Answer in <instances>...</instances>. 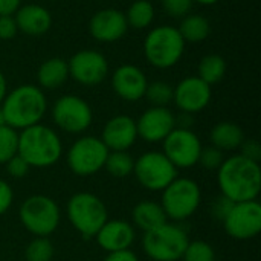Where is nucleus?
<instances>
[{
  "mask_svg": "<svg viewBox=\"0 0 261 261\" xmlns=\"http://www.w3.org/2000/svg\"><path fill=\"white\" fill-rule=\"evenodd\" d=\"M174 87L165 81H154L147 86L145 98L151 104V107H167L173 101Z\"/></svg>",
  "mask_w": 261,
  "mask_h": 261,
  "instance_id": "nucleus-29",
  "label": "nucleus"
},
{
  "mask_svg": "<svg viewBox=\"0 0 261 261\" xmlns=\"http://www.w3.org/2000/svg\"><path fill=\"white\" fill-rule=\"evenodd\" d=\"M5 124L14 130H23L40 124L46 113L47 101L43 90L32 84H23L6 93L0 104Z\"/></svg>",
  "mask_w": 261,
  "mask_h": 261,
  "instance_id": "nucleus-2",
  "label": "nucleus"
},
{
  "mask_svg": "<svg viewBox=\"0 0 261 261\" xmlns=\"http://www.w3.org/2000/svg\"><path fill=\"white\" fill-rule=\"evenodd\" d=\"M104 261H139L136 254L132 252L130 249H125V251H118V252H110Z\"/></svg>",
  "mask_w": 261,
  "mask_h": 261,
  "instance_id": "nucleus-40",
  "label": "nucleus"
},
{
  "mask_svg": "<svg viewBox=\"0 0 261 261\" xmlns=\"http://www.w3.org/2000/svg\"><path fill=\"white\" fill-rule=\"evenodd\" d=\"M54 245L46 237L34 239L24 249L26 261H50L54 257Z\"/></svg>",
  "mask_w": 261,
  "mask_h": 261,
  "instance_id": "nucleus-31",
  "label": "nucleus"
},
{
  "mask_svg": "<svg viewBox=\"0 0 261 261\" xmlns=\"http://www.w3.org/2000/svg\"><path fill=\"white\" fill-rule=\"evenodd\" d=\"M63 153L61 139L54 128L35 124L18 133V154L29 167L47 168L55 165Z\"/></svg>",
  "mask_w": 261,
  "mask_h": 261,
  "instance_id": "nucleus-3",
  "label": "nucleus"
},
{
  "mask_svg": "<svg viewBox=\"0 0 261 261\" xmlns=\"http://www.w3.org/2000/svg\"><path fill=\"white\" fill-rule=\"evenodd\" d=\"M184 261H216V252L214 248L202 240L190 242L184 255Z\"/></svg>",
  "mask_w": 261,
  "mask_h": 261,
  "instance_id": "nucleus-32",
  "label": "nucleus"
},
{
  "mask_svg": "<svg viewBox=\"0 0 261 261\" xmlns=\"http://www.w3.org/2000/svg\"><path fill=\"white\" fill-rule=\"evenodd\" d=\"M245 139V133L240 125L234 122H219L213 127L210 133V141L213 147L219 148L220 151H232L237 150Z\"/></svg>",
  "mask_w": 261,
  "mask_h": 261,
  "instance_id": "nucleus-23",
  "label": "nucleus"
},
{
  "mask_svg": "<svg viewBox=\"0 0 261 261\" xmlns=\"http://www.w3.org/2000/svg\"><path fill=\"white\" fill-rule=\"evenodd\" d=\"M234 206V202L229 200L225 196H219L213 203H211V214L217 219V220H225V217L228 216V213L231 211V208Z\"/></svg>",
  "mask_w": 261,
  "mask_h": 261,
  "instance_id": "nucleus-36",
  "label": "nucleus"
},
{
  "mask_svg": "<svg viewBox=\"0 0 261 261\" xmlns=\"http://www.w3.org/2000/svg\"><path fill=\"white\" fill-rule=\"evenodd\" d=\"M176 128V116L167 107H150L136 121L138 136L145 142H161Z\"/></svg>",
  "mask_w": 261,
  "mask_h": 261,
  "instance_id": "nucleus-15",
  "label": "nucleus"
},
{
  "mask_svg": "<svg viewBox=\"0 0 261 261\" xmlns=\"http://www.w3.org/2000/svg\"><path fill=\"white\" fill-rule=\"evenodd\" d=\"M173 101L184 113H197L203 110L211 101V86L199 76H188L182 80L173 95Z\"/></svg>",
  "mask_w": 261,
  "mask_h": 261,
  "instance_id": "nucleus-16",
  "label": "nucleus"
},
{
  "mask_svg": "<svg viewBox=\"0 0 261 261\" xmlns=\"http://www.w3.org/2000/svg\"><path fill=\"white\" fill-rule=\"evenodd\" d=\"M185 40L174 26H158L144 40V55L158 69L174 66L184 55Z\"/></svg>",
  "mask_w": 261,
  "mask_h": 261,
  "instance_id": "nucleus-4",
  "label": "nucleus"
},
{
  "mask_svg": "<svg viewBox=\"0 0 261 261\" xmlns=\"http://www.w3.org/2000/svg\"><path fill=\"white\" fill-rule=\"evenodd\" d=\"M179 34L182 38L190 43H199L203 41L210 32H211V24L206 17L193 14V15H185L180 21V26L177 28Z\"/></svg>",
  "mask_w": 261,
  "mask_h": 261,
  "instance_id": "nucleus-25",
  "label": "nucleus"
},
{
  "mask_svg": "<svg viewBox=\"0 0 261 261\" xmlns=\"http://www.w3.org/2000/svg\"><path fill=\"white\" fill-rule=\"evenodd\" d=\"M223 161H225L223 151H220L219 148H216V147L211 145V147L202 148L197 164H200L203 168L213 171V170H219L220 165L223 164Z\"/></svg>",
  "mask_w": 261,
  "mask_h": 261,
  "instance_id": "nucleus-33",
  "label": "nucleus"
},
{
  "mask_svg": "<svg viewBox=\"0 0 261 261\" xmlns=\"http://www.w3.org/2000/svg\"><path fill=\"white\" fill-rule=\"evenodd\" d=\"M148 81L145 73L133 64L119 66L112 76V87L115 93L125 101H139L144 98Z\"/></svg>",
  "mask_w": 261,
  "mask_h": 261,
  "instance_id": "nucleus-19",
  "label": "nucleus"
},
{
  "mask_svg": "<svg viewBox=\"0 0 261 261\" xmlns=\"http://www.w3.org/2000/svg\"><path fill=\"white\" fill-rule=\"evenodd\" d=\"M133 223L136 228L142 229L144 232H148L151 229H156L167 223V216L161 206V203L151 202V200H142L139 202L132 213Z\"/></svg>",
  "mask_w": 261,
  "mask_h": 261,
  "instance_id": "nucleus-22",
  "label": "nucleus"
},
{
  "mask_svg": "<svg viewBox=\"0 0 261 261\" xmlns=\"http://www.w3.org/2000/svg\"><path fill=\"white\" fill-rule=\"evenodd\" d=\"M17 23L14 15H0V40H11L17 34Z\"/></svg>",
  "mask_w": 261,
  "mask_h": 261,
  "instance_id": "nucleus-38",
  "label": "nucleus"
},
{
  "mask_svg": "<svg viewBox=\"0 0 261 261\" xmlns=\"http://www.w3.org/2000/svg\"><path fill=\"white\" fill-rule=\"evenodd\" d=\"M217 184L222 196L234 203L257 200L261 191L260 164L242 154L231 156L217 170Z\"/></svg>",
  "mask_w": 261,
  "mask_h": 261,
  "instance_id": "nucleus-1",
  "label": "nucleus"
},
{
  "mask_svg": "<svg viewBox=\"0 0 261 261\" xmlns=\"http://www.w3.org/2000/svg\"><path fill=\"white\" fill-rule=\"evenodd\" d=\"M29 165L28 162L17 153L14 158H11L8 162H6V170H8V174L14 179H21L28 174L29 171Z\"/></svg>",
  "mask_w": 261,
  "mask_h": 261,
  "instance_id": "nucleus-35",
  "label": "nucleus"
},
{
  "mask_svg": "<svg viewBox=\"0 0 261 261\" xmlns=\"http://www.w3.org/2000/svg\"><path fill=\"white\" fill-rule=\"evenodd\" d=\"M96 243L107 254L130 249L135 242V228L125 220H107L95 236Z\"/></svg>",
  "mask_w": 261,
  "mask_h": 261,
  "instance_id": "nucleus-20",
  "label": "nucleus"
},
{
  "mask_svg": "<svg viewBox=\"0 0 261 261\" xmlns=\"http://www.w3.org/2000/svg\"><path fill=\"white\" fill-rule=\"evenodd\" d=\"M135 159L127 151H109L104 168L116 179H124L133 173Z\"/></svg>",
  "mask_w": 261,
  "mask_h": 261,
  "instance_id": "nucleus-28",
  "label": "nucleus"
},
{
  "mask_svg": "<svg viewBox=\"0 0 261 261\" xmlns=\"http://www.w3.org/2000/svg\"><path fill=\"white\" fill-rule=\"evenodd\" d=\"M154 18V8L150 0H136L130 5L125 20L127 24L135 29H144L151 24Z\"/></svg>",
  "mask_w": 261,
  "mask_h": 261,
  "instance_id": "nucleus-27",
  "label": "nucleus"
},
{
  "mask_svg": "<svg viewBox=\"0 0 261 261\" xmlns=\"http://www.w3.org/2000/svg\"><path fill=\"white\" fill-rule=\"evenodd\" d=\"M17 29L26 35L38 37L49 31L52 24L50 12L41 5H24L20 6L14 14Z\"/></svg>",
  "mask_w": 261,
  "mask_h": 261,
  "instance_id": "nucleus-21",
  "label": "nucleus"
},
{
  "mask_svg": "<svg viewBox=\"0 0 261 261\" xmlns=\"http://www.w3.org/2000/svg\"><path fill=\"white\" fill-rule=\"evenodd\" d=\"M162 6L171 17H185L193 6V0H162Z\"/></svg>",
  "mask_w": 261,
  "mask_h": 261,
  "instance_id": "nucleus-34",
  "label": "nucleus"
},
{
  "mask_svg": "<svg viewBox=\"0 0 261 261\" xmlns=\"http://www.w3.org/2000/svg\"><path fill=\"white\" fill-rule=\"evenodd\" d=\"M194 119H193V115L191 113H180L179 118H176V127L177 128H190L193 125ZM191 130V128H190Z\"/></svg>",
  "mask_w": 261,
  "mask_h": 261,
  "instance_id": "nucleus-42",
  "label": "nucleus"
},
{
  "mask_svg": "<svg viewBox=\"0 0 261 261\" xmlns=\"http://www.w3.org/2000/svg\"><path fill=\"white\" fill-rule=\"evenodd\" d=\"M109 150L96 136H83L67 151V165L76 176H92L104 168Z\"/></svg>",
  "mask_w": 261,
  "mask_h": 261,
  "instance_id": "nucleus-10",
  "label": "nucleus"
},
{
  "mask_svg": "<svg viewBox=\"0 0 261 261\" xmlns=\"http://www.w3.org/2000/svg\"><path fill=\"white\" fill-rule=\"evenodd\" d=\"M67 78H69L67 61L60 57L46 60L37 70V81L44 89H57L63 86Z\"/></svg>",
  "mask_w": 261,
  "mask_h": 261,
  "instance_id": "nucleus-24",
  "label": "nucleus"
},
{
  "mask_svg": "<svg viewBox=\"0 0 261 261\" xmlns=\"http://www.w3.org/2000/svg\"><path fill=\"white\" fill-rule=\"evenodd\" d=\"M138 139L136 121L127 115H116L107 121L101 141L109 151H127Z\"/></svg>",
  "mask_w": 261,
  "mask_h": 261,
  "instance_id": "nucleus-18",
  "label": "nucleus"
},
{
  "mask_svg": "<svg viewBox=\"0 0 261 261\" xmlns=\"http://www.w3.org/2000/svg\"><path fill=\"white\" fill-rule=\"evenodd\" d=\"M187 231L174 223H164L162 226L144 234V252L154 261H177L182 258L188 246Z\"/></svg>",
  "mask_w": 261,
  "mask_h": 261,
  "instance_id": "nucleus-6",
  "label": "nucleus"
},
{
  "mask_svg": "<svg viewBox=\"0 0 261 261\" xmlns=\"http://www.w3.org/2000/svg\"><path fill=\"white\" fill-rule=\"evenodd\" d=\"M14 193L8 182L0 179V216H3L12 205Z\"/></svg>",
  "mask_w": 261,
  "mask_h": 261,
  "instance_id": "nucleus-39",
  "label": "nucleus"
},
{
  "mask_svg": "<svg viewBox=\"0 0 261 261\" xmlns=\"http://www.w3.org/2000/svg\"><path fill=\"white\" fill-rule=\"evenodd\" d=\"M52 119L63 132L76 135L90 127L93 115L90 106L83 98L76 95H64L55 101Z\"/></svg>",
  "mask_w": 261,
  "mask_h": 261,
  "instance_id": "nucleus-11",
  "label": "nucleus"
},
{
  "mask_svg": "<svg viewBox=\"0 0 261 261\" xmlns=\"http://www.w3.org/2000/svg\"><path fill=\"white\" fill-rule=\"evenodd\" d=\"M125 14L115 8H107L98 11L89 23L90 35L102 43H112L122 38L127 32Z\"/></svg>",
  "mask_w": 261,
  "mask_h": 261,
  "instance_id": "nucleus-17",
  "label": "nucleus"
},
{
  "mask_svg": "<svg viewBox=\"0 0 261 261\" xmlns=\"http://www.w3.org/2000/svg\"><path fill=\"white\" fill-rule=\"evenodd\" d=\"M164 154L176 168H191L199 162L202 142L190 128H174L164 141Z\"/></svg>",
  "mask_w": 261,
  "mask_h": 261,
  "instance_id": "nucleus-12",
  "label": "nucleus"
},
{
  "mask_svg": "<svg viewBox=\"0 0 261 261\" xmlns=\"http://www.w3.org/2000/svg\"><path fill=\"white\" fill-rule=\"evenodd\" d=\"M2 125H6V124H5V118H3V113H2V109H0V127Z\"/></svg>",
  "mask_w": 261,
  "mask_h": 261,
  "instance_id": "nucleus-45",
  "label": "nucleus"
},
{
  "mask_svg": "<svg viewBox=\"0 0 261 261\" xmlns=\"http://www.w3.org/2000/svg\"><path fill=\"white\" fill-rule=\"evenodd\" d=\"M225 73H226V61L222 55L210 54V55H205L199 63L197 76L210 86L222 81Z\"/></svg>",
  "mask_w": 261,
  "mask_h": 261,
  "instance_id": "nucleus-26",
  "label": "nucleus"
},
{
  "mask_svg": "<svg viewBox=\"0 0 261 261\" xmlns=\"http://www.w3.org/2000/svg\"><path fill=\"white\" fill-rule=\"evenodd\" d=\"M193 2H197V3H200V5H205V6H210V5H214V3H217L219 0H193Z\"/></svg>",
  "mask_w": 261,
  "mask_h": 261,
  "instance_id": "nucleus-44",
  "label": "nucleus"
},
{
  "mask_svg": "<svg viewBox=\"0 0 261 261\" xmlns=\"http://www.w3.org/2000/svg\"><path fill=\"white\" fill-rule=\"evenodd\" d=\"M20 220L26 231L37 237H47L57 231L61 213L57 202L47 196L35 194L20 206Z\"/></svg>",
  "mask_w": 261,
  "mask_h": 261,
  "instance_id": "nucleus-8",
  "label": "nucleus"
},
{
  "mask_svg": "<svg viewBox=\"0 0 261 261\" xmlns=\"http://www.w3.org/2000/svg\"><path fill=\"white\" fill-rule=\"evenodd\" d=\"M67 217L72 226L84 237L92 239L109 220L104 202L92 193H76L67 203Z\"/></svg>",
  "mask_w": 261,
  "mask_h": 261,
  "instance_id": "nucleus-5",
  "label": "nucleus"
},
{
  "mask_svg": "<svg viewBox=\"0 0 261 261\" xmlns=\"http://www.w3.org/2000/svg\"><path fill=\"white\" fill-rule=\"evenodd\" d=\"M133 173L136 180L148 191H164L177 177V168L161 151L144 153L135 161Z\"/></svg>",
  "mask_w": 261,
  "mask_h": 261,
  "instance_id": "nucleus-9",
  "label": "nucleus"
},
{
  "mask_svg": "<svg viewBox=\"0 0 261 261\" xmlns=\"http://www.w3.org/2000/svg\"><path fill=\"white\" fill-rule=\"evenodd\" d=\"M18 153V133L9 125L0 127V165Z\"/></svg>",
  "mask_w": 261,
  "mask_h": 261,
  "instance_id": "nucleus-30",
  "label": "nucleus"
},
{
  "mask_svg": "<svg viewBox=\"0 0 261 261\" xmlns=\"http://www.w3.org/2000/svg\"><path fill=\"white\" fill-rule=\"evenodd\" d=\"M229 237L236 240H249L261 231V205L257 200L234 203L223 220Z\"/></svg>",
  "mask_w": 261,
  "mask_h": 261,
  "instance_id": "nucleus-13",
  "label": "nucleus"
},
{
  "mask_svg": "<svg viewBox=\"0 0 261 261\" xmlns=\"http://www.w3.org/2000/svg\"><path fill=\"white\" fill-rule=\"evenodd\" d=\"M69 76L83 86H96L109 73V63L98 50H80L67 63Z\"/></svg>",
  "mask_w": 261,
  "mask_h": 261,
  "instance_id": "nucleus-14",
  "label": "nucleus"
},
{
  "mask_svg": "<svg viewBox=\"0 0 261 261\" xmlns=\"http://www.w3.org/2000/svg\"><path fill=\"white\" fill-rule=\"evenodd\" d=\"M242 151L240 154L254 161V162H260L261 159V145L257 139H243L242 145L239 147Z\"/></svg>",
  "mask_w": 261,
  "mask_h": 261,
  "instance_id": "nucleus-37",
  "label": "nucleus"
},
{
  "mask_svg": "<svg viewBox=\"0 0 261 261\" xmlns=\"http://www.w3.org/2000/svg\"><path fill=\"white\" fill-rule=\"evenodd\" d=\"M20 8V0H0V15H14Z\"/></svg>",
  "mask_w": 261,
  "mask_h": 261,
  "instance_id": "nucleus-41",
  "label": "nucleus"
},
{
  "mask_svg": "<svg viewBox=\"0 0 261 261\" xmlns=\"http://www.w3.org/2000/svg\"><path fill=\"white\" fill-rule=\"evenodd\" d=\"M6 93H8V84H6V78H5V75L2 73V70H0V104H2V101L5 99Z\"/></svg>",
  "mask_w": 261,
  "mask_h": 261,
  "instance_id": "nucleus-43",
  "label": "nucleus"
},
{
  "mask_svg": "<svg viewBox=\"0 0 261 261\" xmlns=\"http://www.w3.org/2000/svg\"><path fill=\"white\" fill-rule=\"evenodd\" d=\"M202 200L200 187L188 177H176L162 191V210L167 219L182 222L191 217Z\"/></svg>",
  "mask_w": 261,
  "mask_h": 261,
  "instance_id": "nucleus-7",
  "label": "nucleus"
}]
</instances>
